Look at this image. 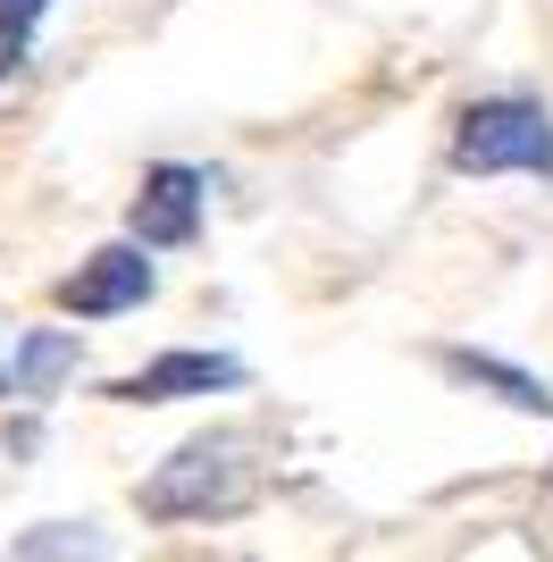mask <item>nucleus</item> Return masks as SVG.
<instances>
[{
  "instance_id": "obj_1",
  "label": "nucleus",
  "mask_w": 553,
  "mask_h": 562,
  "mask_svg": "<svg viewBox=\"0 0 553 562\" xmlns=\"http://www.w3.org/2000/svg\"><path fill=\"white\" fill-rule=\"evenodd\" d=\"M252 495H260V437L252 428H202L143 479L135 504L143 520H227Z\"/></svg>"
},
{
  "instance_id": "obj_2",
  "label": "nucleus",
  "mask_w": 553,
  "mask_h": 562,
  "mask_svg": "<svg viewBox=\"0 0 553 562\" xmlns=\"http://www.w3.org/2000/svg\"><path fill=\"white\" fill-rule=\"evenodd\" d=\"M461 177H553V110L537 93H478L453 117Z\"/></svg>"
},
{
  "instance_id": "obj_3",
  "label": "nucleus",
  "mask_w": 553,
  "mask_h": 562,
  "mask_svg": "<svg viewBox=\"0 0 553 562\" xmlns=\"http://www.w3.org/2000/svg\"><path fill=\"white\" fill-rule=\"evenodd\" d=\"M151 294H160V260L143 252L135 235L84 252L68 278H59V311H68V319H126V311H143Z\"/></svg>"
},
{
  "instance_id": "obj_4",
  "label": "nucleus",
  "mask_w": 553,
  "mask_h": 562,
  "mask_svg": "<svg viewBox=\"0 0 553 562\" xmlns=\"http://www.w3.org/2000/svg\"><path fill=\"white\" fill-rule=\"evenodd\" d=\"M235 386H252V370H244L235 352L177 345V352H151L143 370L110 378L101 395H110V403H135V412H151V403H202V395H235Z\"/></svg>"
},
{
  "instance_id": "obj_5",
  "label": "nucleus",
  "mask_w": 553,
  "mask_h": 562,
  "mask_svg": "<svg viewBox=\"0 0 553 562\" xmlns=\"http://www.w3.org/2000/svg\"><path fill=\"white\" fill-rule=\"evenodd\" d=\"M202 202H210V177L193 160H151L135 202H126V235L143 252H184V244H202Z\"/></svg>"
},
{
  "instance_id": "obj_6",
  "label": "nucleus",
  "mask_w": 553,
  "mask_h": 562,
  "mask_svg": "<svg viewBox=\"0 0 553 562\" xmlns=\"http://www.w3.org/2000/svg\"><path fill=\"white\" fill-rule=\"evenodd\" d=\"M437 370L453 378V386H470V395L504 403V412H520V420H553V386L537 370H520V361H504V352H478V345H444Z\"/></svg>"
},
{
  "instance_id": "obj_7",
  "label": "nucleus",
  "mask_w": 553,
  "mask_h": 562,
  "mask_svg": "<svg viewBox=\"0 0 553 562\" xmlns=\"http://www.w3.org/2000/svg\"><path fill=\"white\" fill-rule=\"evenodd\" d=\"M76 370H84V336L76 328H25L9 345V395L18 403H50Z\"/></svg>"
},
{
  "instance_id": "obj_8",
  "label": "nucleus",
  "mask_w": 553,
  "mask_h": 562,
  "mask_svg": "<svg viewBox=\"0 0 553 562\" xmlns=\"http://www.w3.org/2000/svg\"><path fill=\"white\" fill-rule=\"evenodd\" d=\"M9 554L18 562H117V546L101 538V520H34Z\"/></svg>"
},
{
  "instance_id": "obj_9",
  "label": "nucleus",
  "mask_w": 553,
  "mask_h": 562,
  "mask_svg": "<svg viewBox=\"0 0 553 562\" xmlns=\"http://www.w3.org/2000/svg\"><path fill=\"white\" fill-rule=\"evenodd\" d=\"M43 18H50V0H0V34H9V43H34Z\"/></svg>"
},
{
  "instance_id": "obj_10",
  "label": "nucleus",
  "mask_w": 553,
  "mask_h": 562,
  "mask_svg": "<svg viewBox=\"0 0 553 562\" xmlns=\"http://www.w3.org/2000/svg\"><path fill=\"white\" fill-rule=\"evenodd\" d=\"M25 68V43H9V34H0V76H18Z\"/></svg>"
},
{
  "instance_id": "obj_11",
  "label": "nucleus",
  "mask_w": 553,
  "mask_h": 562,
  "mask_svg": "<svg viewBox=\"0 0 553 562\" xmlns=\"http://www.w3.org/2000/svg\"><path fill=\"white\" fill-rule=\"evenodd\" d=\"M0 403H9V361H0Z\"/></svg>"
}]
</instances>
